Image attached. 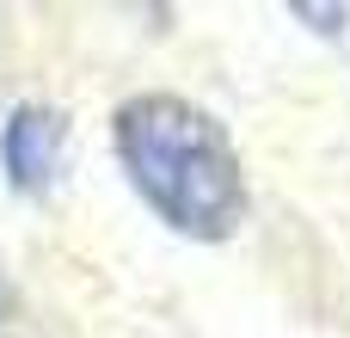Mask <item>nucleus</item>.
Here are the masks:
<instances>
[{
	"label": "nucleus",
	"mask_w": 350,
	"mask_h": 338,
	"mask_svg": "<svg viewBox=\"0 0 350 338\" xmlns=\"http://www.w3.org/2000/svg\"><path fill=\"white\" fill-rule=\"evenodd\" d=\"M68 135H74V123H68L62 105H49V99L6 105V117H0V179H6V191L25 197V203L55 197L62 166H68Z\"/></svg>",
	"instance_id": "f03ea898"
},
{
	"label": "nucleus",
	"mask_w": 350,
	"mask_h": 338,
	"mask_svg": "<svg viewBox=\"0 0 350 338\" xmlns=\"http://www.w3.org/2000/svg\"><path fill=\"white\" fill-rule=\"evenodd\" d=\"M289 12H295L308 31H320V37H345L350 31V6H308V0H295Z\"/></svg>",
	"instance_id": "7ed1b4c3"
},
{
	"label": "nucleus",
	"mask_w": 350,
	"mask_h": 338,
	"mask_svg": "<svg viewBox=\"0 0 350 338\" xmlns=\"http://www.w3.org/2000/svg\"><path fill=\"white\" fill-rule=\"evenodd\" d=\"M0 333H6V277H0Z\"/></svg>",
	"instance_id": "20e7f679"
},
{
	"label": "nucleus",
	"mask_w": 350,
	"mask_h": 338,
	"mask_svg": "<svg viewBox=\"0 0 350 338\" xmlns=\"http://www.w3.org/2000/svg\"><path fill=\"white\" fill-rule=\"evenodd\" d=\"M111 154L129 179V191L154 209L160 228L197 246H221L240 234L252 209L246 160L228 135V123L166 86L129 92L111 111Z\"/></svg>",
	"instance_id": "f257e3e1"
}]
</instances>
